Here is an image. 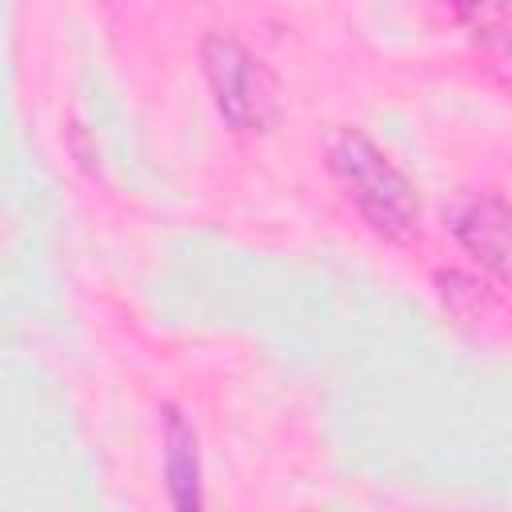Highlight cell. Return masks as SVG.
Segmentation results:
<instances>
[{
	"mask_svg": "<svg viewBox=\"0 0 512 512\" xmlns=\"http://www.w3.org/2000/svg\"><path fill=\"white\" fill-rule=\"evenodd\" d=\"M328 172L348 196V204L364 216V224L392 240L404 244L420 228V200L412 180L356 128H332L324 140Z\"/></svg>",
	"mask_w": 512,
	"mask_h": 512,
	"instance_id": "1",
	"label": "cell"
},
{
	"mask_svg": "<svg viewBox=\"0 0 512 512\" xmlns=\"http://www.w3.org/2000/svg\"><path fill=\"white\" fill-rule=\"evenodd\" d=\"M200 64H204V76H208V88H212L220 116L236 132L264 128L272 120V108H276L272 76L236 36L208 32L200 44Z\"/></svg>",
	"mask_w": 512,
	"mask_h": 512,
	"instance_id": "2",
	"label": "cell"
},
{
	"mask_svg": "<svg viewBox=\"0 0 512 512\" xmlns=\"http://www.w3.org/2000/svg\"><path fill=\"white\" fill-rule=\"evenodd\" d=\"M448 228L488 272L512 280V208L492 192H464L448 208Z\"/></svg>",
	"mask_w": 512,
	"mask_h": 512,
	"instance_id": "3",
	"label": "cell"
},
{
	"mask_svg": "<svg viewBox=\"0 0 512 512\" xmlns=\"http://www.w3.org/2000/svg\"><path fill=\"white\" fill-rule=\"evenodd\" d=\"M164 476L176 512H204L200 508V468H196V436L180 412L164 416Z\"/></svg>",
	"mask_w": 512,
	"mask_h": 512,
	"instance_id": "4",
	"label": "cell"
},
{
	"mask_svg": "<svg viewBox=\"0 0 512 512\" xmlns=\"http://www.w3.org/2000/svg\"><path fill=\"white\" fill-rule=\"evenodd\" d=\"M460 16H472V44L484 60V68L512 84V24H504V12L496 8H460Z\"/></svg>",
	"mask_w": 512,
	"mask_h": 512,
	"instance_id": "5",
	"label": "cell"
}]
</instances>
